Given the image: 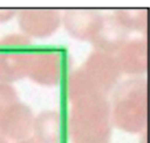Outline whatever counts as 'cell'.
I'll return each mask as SVG.
<instances>
[{"instance_id":"1","label":"cell","mask_w":150,"mask_h":143,"mask_svg":"<svg viewBox=\"0 0 150 143\" xmlns=\"http://www.w3.org/2000/svg\"><path fill=\"white\" fill-rule=\"evenodd\" d=\"M0 143H4V142H3V140H1V141H0Z\"/></svg>"}]
</instances>
